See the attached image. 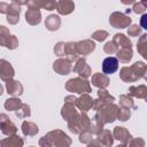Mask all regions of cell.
<instances>
[{"mask_svg": "<svg viewBox=\"0 0 147 147\" xmlns=\"http://www.w3.org/2000/svg\"><path fill=\"white\" fill-rule=\"evenodd\" d=\"M146 70V65L142 62H136L130 68H123L121 71V77L125 82H134L142 77L144 71Z\"/></svg>", "mask_w": 147, "mask_h": 147, "instance_id": "1", "label": "cell"}, {"mask_svg": "<svg viewBox=\"0 0 147 147\" xmlns=\"http://www.w3.org/2000/svg\"><path fill=\"white\" fill-rule=\"evenodd\" d=\"M67 88L71 92H77V93H83V92H90V86L86 80H83L80 78H75L68 82Z\"/></svg>", "mask_w": 147, "mask_h": 147, "instance_id": "2", "label": "cell"}, {"mask_svg": "<svg viewBox=\"0 0 147 147\" xmlns=\"http://www.w3.org/2000/svg\"><path fill=\"white\" fill-rule=\"evenodd\" d=\"M0 126H1V131L3 134L6 136H15L16 133V126L14 125L13 122L9 121V118L7 117V115L1 114L0 115Z\"/></svg>", "mask_w": 147, "mask_h": 147, "instance_id": "3", "label": "cell"}, {"mask_svg": "<svg viewBox=\"0 0 147 147\" xmlns=\"http://www.w3.org/2000/svg\"><path fill=\"white\" fill-rule=\"evenodd\" d=\"M130 23H131V18L127 17V16H125L124 14L114 13V14L110 16V24L114 25V26L117 28V29L126 28Z\"/></svg>", "mask_w": 147, "mask_h": 147, "instance_id": "4", "label": "cell"}, {"mask_svg": "<svg viewBox=\"0 0 147 147\" xmlns=\"http://www.w3.org/2000/svg\"><path fill=\"white\" fill-rule=\"evenodd\" d=\"M18 3L16 1L11 2L10 5L8 3L7 10L5 11V14L7 15V21L10 24H16L18 22V16H20V6H17Z\"/></svg>", "mask_w": 147, "mask_h": 147, "instance_id": "5", "label": "cell"}, {"mask_svg": "<svg viewBox=\"0 0 147 147\" xmlns=\"http://www.w3.org/2000/svg\"><path fill=\"white\" fill-rule=\"evenodd\" d=\"M0 76L3 82L11 80V78L14 77V69L10 65V63L7 62L6 60L0 61Z\"/></svg>", "mask_w": 147, "mask_h": 147, "instance_id": "6", "label": "cell"}, {"mask_svg": "<svg viewBox=\"0 0 147 147\" xmlns=\"http://www.w3.org/2000/svg\"><path fill=\"white\" fill-rule=\"evenodd\" d=\"M118 69V60L114 56H109L106 57L102 62V71L107 75L109 74H114L116 70Z\"/></svg>", "mask_w": 147, "mask_h": 147, "instance_id": "7", "label": "cell"}, {"mask_svg": "<svg viewBox=\"0 0 147 147\" xmlns=\"http://www.w3.org/2000/svg\"><path fill=\"white\" fill-rule=\"evenodd\" d=\"M23 139L18 136H10L1 140V147H22Z\"/></svg>", "mask_w": 147, "mask_h": 147, "instance_id": "8", "label": "cell"}, {"mask_svg": "<svg viewBox=\"0 0 147 147\" xmlns=\"http://www.w3.org/2000/svg\"><path fill=\"white\" fill-rule=\"evenodd\" d=\"M25 20L29 24L34 25L40 22V11L37 8H30L25 13Z\"/></svg>", "mask_w": 147, "mask_h": 147, "instance_id": "9", "label": "cell"}, {"mask_svg": "<svg viewBox=\"0 0 147 147\" xmlns=\"http://www.w3.org/2000/svg\"><path fill=\"white\" fill-rule=\"evenodd\" d=\"M6 88H7V93L11 94V95H20V94H22V91H23L22 85L17 80L6 82Z\"/></svg>", "mask_w": 147, "mask_h": 147, "instance_id": "10", "label": "cell"}, {"mask_svg": "<svg viewBox=\"0 0 147 147\" xmlns=\"http://www.w3.org/2000/svg\"><path fill=\"white\" fill-rule=\"evenodd\" d=\"M54 70H56L59 74L61 75H67L70 70H71V65L68 61L64 60H57L54 63Z\"/></svg>", "mask_w": 147, "mask_h": 147, "instance_id": "11", "label": "cell"}, {"mask_svg": "<svg viewBox=\"0 0 147 147\" xmlns=\"http://www.w3.org/2000/svg\"><path fill=\"white\" fill-rule=\"evenodd\" d=\"M77 45V51L79 54H85V53H90L91 51L94 49V44L88 41V40H85L83 42H78L76 44Z\"/></svg>", "mask_w": 147, "mask_h": 147, "instance_id": "12", "label": "cell"}, {"mask_svg": "<svg viewBox=\"0 0 147 147\" xmlns=\"http://www.w3.org/2000/svg\"><path fill=\"white\" fill-rule=\"evenodd\" d=\"M56 7L60 14H69L74 9V3L69 1H60L56 2Z\"/></svg>", "mask_w": 147, "mask_h": 147, "instance_id": "13", "label": "cell"}, {"mask_svg": "<svg viewBox=\"0 0 147 147\" xmlns=\"http://www.w3.org/2000/svg\"><path fill=\"white\" fill-rule=\"evenodd\" d=\"M5 108L7 110H18L22 106V102L20 99H16V98H11V99H8L5 101Z\"/></svg>", "mask_w": 147, "mask_h": 147, "instance_id": "14", "label": "cell"}, {"mask_svg": "<svg viewBox=\"0 0 147 147\" xmlns=\"http://www.w3.org/2000/svg\"><path fill=\"white\" fill-rule=\"evenodd\" d=\"M22 131H23V133L25 136H33V134H36L38 132V127L33 123L25 121L22 124Z\"/></svg>", "mask_w": 147, "mask_h": 147, "instance_id": "15", "label": "cell"}, {"mask_svg": "<svg viewBox=\"0 0 147 147\" xmlns=\"http://www.w3.org/2000/svg\"><path fill=\"white\" fill-rule=\"evenodd\" d=\"M77 105H78V107H79L80 109H83V110H88V109L93 106V100H92L88 95H84V96H82L80 99L77 100Z\"/></svg>", "mask_w": 147, "mask_h": 147, "instance_id": "16", "label": "cell"}, {"mask_svg": "<svg viewBox=\"0 0 147 147\" xmlns=\"http://www.w3.org/2000/svg\"><path fill=\"white\" fill-rule=\"evenodd\" d=\"M92 83H93V85H95L98 87H106L108 85V78L101 74H96L93 76Z\"/></svg>", "mask_w": 147, "mask_h": 147, "instance_id": "17", "label": "cell"}, {"mask_svg": "<svg viewBox=\"0 0 147 147\" xmlns=\"http://www.w3.org/2000/svg\"><path fill=\"white\" fill-rule=\"evenodd\" d=\"M75 70L78 71V72H79L82 76H84V77L90 76V68L86 65L85 60H79V61L77 62V64H76Z\"/></svg>", "mask_w": 147, "mask_h": 147, "instance_id": "18", "label": "cell"}, {"mask_svg": "<svg viewBox=\"0 0 147 147\" xmlns=\"http://www.w3.org/2000/svg\"><path fill=\"white\" fill-rule=\"evenodd\" d=\"M46 26L48 28V30H56L59 26H60V20L57 16L55 15H51L47 17L46 20Z\"/></svg>", "mask_w": 147, "mask_h": 147, "instance_id": "19", "label": "cell"}, {"mask_svg": "<svg viewBox=\"0 0 147 147\" xmlns=\"http://www.w3.org/2000/svg\"><path fill=\"white\" fill-rule=\"evenodd\" d=\"M115 137L118 140H122L124 142H126L130 139V133H127V131L124 127H115Z\"/></svg>", "mask_w": 147, "mask_h": 147, "instance_id": "20", "label": "cell"}, {"mask_svg": "<svg viewBox=\"0 0 147 147\" xmlns=\"http://www.w3.org/2000/svg\"><path fill=\"white\" fill-rule=\"evenodd\" d=\"M117 56L119 59V61L122 62H129L131 59H132V52H131V48H124V49H121L117 52Z\"/></svg>", "mask_w": 147, "mask_h": 147, "instance_id": "21", "label": "cell"}, {"mask_svg": "<svg viewBox=\"0 0 147 147\" xmlns=\"http://www.w3.org/2000/svg\"><path fill=\"white\" fill-rule=\"evenodd\" d=\"M0 44L5 47L9 48V49H14V48L17 47V39H16L15 36H8L5 40L0 41Z\"/></svg>", "mask_w": 147, "mask_h": 147, "instance_id": "22", "label": "cell"}, {"mask_svg": "<svg viewBox=\"0 0 147 147\" xmlns=\"http://www.w3.org/2000/svg\"><path fill=\"white\" fill-rule=\"evenodd\" d=\"M146 37L147 36H142L138 42V52L145 57L147 59V40H146Z\"/></svg>", "mask_w": 147, "mask_h": 147, "instance_id": "23", "label": "cell"}, {"mask_svg": "<svg viewBox=\"0 0 147 147\" xmlns=\"http://www.w3.org/2000/svg\"><path fill=\"white\" fill-rule=\"evenodd\" d=\"M130 93L134 96H138V98H142L145 95H147V88L145 86H138V87H131L130 88Z\"/></svg>", "mask_w": 147, "mask_h": 147, "instance_id": "24", "label": "cell"}, {"mask_svg": "<svg viewBox=\"0 0 147 147\" xmlns=\"http://www.w3.org/2000/svg\"><path fill=\"white\" fill-rule=\"evenodd\" d=\"M29 115H30V108L26 105H22L21 108L18 110H16V116L17 117H21L22 118V117H26Z\"/></svg>", "mask_w": 147, "mask_h": 147, "instance_id": "25", "label": "cell"}, {"mask_svg": "<svg viewBox=\"0 0 147 147\" xmlns=\"http://www.w3.org/2000/svg\"><path fill=\"white\" fill-rule=\"evenodd\" d=\"M100 137H103V139H102V141L107 145V146H110L111 144H113V139H111V134H110V132L109 131H105L102 134H100Z\"/></svg>", "mask_w": 147, "mask_h": 147, "instance_id": "26", "label": "cell"}, {"mask_svg": "<svg viewBox=\"0 0 147 147\" xmlns=\"http://www.w3.org/2000/svg\"><path fill=\"white\" fill-rule=\"evenodd\" d=\"M114 44L115 42H107L106 44V46H105V51L107 52V53H114V52H116V46H114Z\"/></svg>", "mask_w": 147, "mask_h": 147, "instance_id": "27", "label": "cell"}, {"mask_svg": "<svg viewBox=\"0 0 147 147\" xmlns=\"http://www.w3.org/2000/svg\"><path fill=\"white\" fill-rule=\"evenodd\" d=\"M108 36V33L107 32H105V31H98V32H95L94 34H93V37L96 39V40H103L106 37Z\"/></svg>", "mask_w": 147, "mask_h": 147, "instance_id": "28", "label": "cell"}, {"mask_svg": "<svg viewBox=\"0 0 147 147\" xmlns=\"http://www.w3.org/2000/svg\"><path fill=\"white\" fill-rule=\"evenodd\" d=\"M129 117H130V111H129L127 109H125V110L118 113V118H119L121 121H126Z\"/></svg>", "mask_w": 147, "mask_h": 147, "instance_id": "29", "label": "cell"}, {"mask_svg": "<svg viewBox=\"0 0 147 147\" xmlns=\"http://www.w3.org/2000/svg\"><path fill=\"white\" fill-rule=\"evenodd\" d=\"M139 33H140V29L138 28V25H133L129 30V34H131V36H137Z\"/></svg>", "mask_w": 147, "mask_h": 147, "instance_id": "30", "label": "cell"}, {"mask_svg": "<svg viewBox=\"0 0 147 147\" xmlns=\"http://www.w3.org/2000/svg\"><path fill=\"white\" fill-rule=\"evenodd\" d=\"M140 26L144 28L145 30H147V14H144L140 17Z\"/></svg>", "mask_w": 147, "mask_h": 147, "instance_id": "31", "label": "cell"}, {"mask_svg": "<svg viewBox=\"0 0 147 147\" xmlns=\"http://www.w3.org/2000/svg\"><path fill=\"white\" fill-rule=\"evenodd\" d=\"M133 9H134V13H137V14H138V13H141V11L145 10V5L141 3V2H140V3H136Z\"/></svg>", "mask_w": 147, "mask_h": 147, "instance_id": "32", "label": "cell"}, {"mask_svg": "<svg viewBox=\"0 0 147 147\" xmlns=\"http://www.w3.org/2000/svg\"><path fill=\"white\" fill-rule=\"evenodd\" d=\"M144 146V141L141 139H134L131 144V147H142Z\"/></svg>", "mask_w": 147, "mask_h": 147, "instance_id": "33", "label": "cell"}, {"mask_svg": "<svg viewBox=\"0 0 147 147\" xmlns=\"http://www.w3.org/2000/svg\"><path fill=\"white\" fill-rule=\"evenodd\" d=\"M88 147H100V145H99L98 142H92V144H91Z\"/></svg>", "mask_w": 147, "mask_h": 147, "instance_id": "34", "label": "cell"}, {"mask_svg": "<svg viewBox=\"0 0 147 147\" xmlns=\"http://www.w3.org/2000/svg\"><path fill=\"white\" fill-rule=\"evenodd\" d=\"M145 78H146V80H147V75H146V76H145Z\"/></svg>", "mask_w": 147, "mask_h": 147, "instance_id": "35", "label": "cell"}, {"mask_svg": "<svg viewBox=\"0 0 147 147\" xmlns=\"http://www.w3.org/2000/svg\"><path fill=\"white\" fill-rule=\"evenodd\" d=\"M146 101H147V95H146Z\"/></svg>", "mask_w": 147, "mask_h": 147, "instance_id": "36", "label": "cell"}]
</instances>
